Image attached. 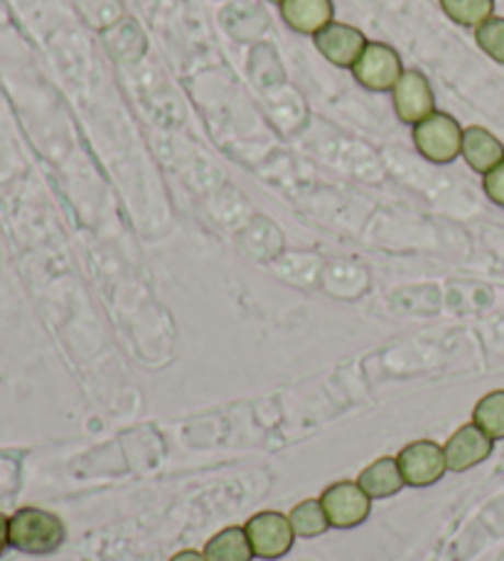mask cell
I'll return each mask as SVG.
<instances>
[{"label":"cell","instance_id":"cell-1","mask_svg":"<svg viewBox=\"0 0 504 561\" xmlns=\"http://www.w3.org/2000/svg\"><path fill=\"white\" fill-rule=\"evenodd\" d=\"M67 539V527L57 515L39 507H20L10 517V547L23 554H53Z\"/></svg>","mask_w":504,"mask_h":561},{"label":"cell","instance_id":"cell-2","mask_svg":"<svg viewBox=\"0 0 504 561\" xmlns=\"http://www.w3.org/2000/svg\"><path fill=\"white\" fill-rule=\"evenodd\" d=\"M413 146L431 163H453L462 150V128L450 114L433 112L413 126Z\"/></svg>","mask_w":504,"mask_h":561},{"label":"cell","instance_id":"cell-3","mask_svg":"<svg viewBox=\"0 0 504 561\" xmlns=\"http://www.w3.org/2000/svg\"><path fill=\"white\" fill-rule=\"evenodd\" d=\"M244 529L249 535L251 549H254V557L259 559H280L296 545V533L288 515L274 513V510H264V513L249 517Z\"/></svg>","mask_w":504,"mask_h":561},{"label":"cell","instance_id":"cell-4","mask_svg":"<svg viewBox=\"0 0 504 561\" xmlns=\"http://www.w3.org/2000/svg\"><path fill=\"white\" fill-rule=\"evenodd\" d=\"M397 460L403 480H406V485L411 488L436 485L438 480L448 473L446 450L431 438H421L413 440L409 446H403Z\"/></svg>","mask_w":504,"mask_h":561},{"label":"cell","instance_id":"cell-5","mask_svg":"<svg viewBox=\"0 0 504 561\" xmlns=\"http://www.w3.org/2000/svg\"><path fill=\"white\" fill-rule=\"evenodd\" d=\"M320 503L325 507L330 527L335 529H352L367 523L371 515V497L359 488L355 480H340L325 488V493L320 495Z\"/></svg>","mask_w":504,"mask_h":561},{"label":"cell","instance_id":"cell-6","mask_svg":"<svg viewBox=\"0 0 504 561\" xmlns=\"http://www.w3.org/2000/svg\"><path fill=\"white\" fill-rule=\"evenodd\" d=\"M403 75L401 57L385 43H367L365 53L352 67V77L369 92H391Z\"/></svg>","mask_w":504,"mask_h":561},{"label":"cell","instance_id":"cell-7","mask_svg":"<svg viewBox=\"0 0 504 561\" xmlns=\"http://www.w3.org/2000/svg\"><path fill=\"white\" fill-rule=\"evenodd\" d=\"M391 96H394V112L403 124L416 126L423 118L436 112V96H433L431 82L423 77L419 69H406L391 89Z\"/></svg>","mask_w":504,"mask_h":561},{"label":"cell","instance_id":"cell-8","mask_svg":"<svg viewBox=\"0 0 504 561\" xmlns=\"http://www.w3.org/2000/svg\"><path fill=\"white\" fill-rule=\"evenodd\" d=\"M443 450H446L448 470H453V473H466V470L485 463L492 456V450H495V440L480 426L462 424L456 434H450Z\"/></svg>","mask_w":504,"mask_h":561},{"label":"cell","instance_id":"cell-9","mask_svg":"<svg viewBox=\"0 0 504 561\" xmlns=\"http://www.w3.org/2000/svg\"><path fill=\"white\" fill-rule=\"evenodd\" d=\"M316 39L318 53L328 59L330 65L340 69H352L367 47V37L362 30L347 23H330L325 30L312 37Z\"/></svg>","mask_w":504,"mask_h":561},{"label":"cell","instance_id":"cell-10","mask_svg":"<svg viewBox=\"0 0 504 561\" xmlns=\"http://www.w3.org/2000/svg\"><path fill=\"white\" fill-rule=\"evenodd\" d=\"M280 18L298 35L316 37L320 30L335 23V5L332 0H284L280 3Z\"/></svg>","mask_w":504,"mask_h":561},{"label":"cell","instance_id":"cell-11","mask_svg":"<svg viewBox=\"0 0 504 561\" xmlns=\"http://www.w3.org/2000/svg\"><path fill=\"white\" fill-rule=\"evenodd\" d=\"M460 156L466 163L480 175H488L492 168H497L504 160V146L502 140L490 134L482 126H468L462 128V150Z\"/></svg>","mask_w":504,"mask_h":561},{"label":"cell","instance_id":"cell-12","mask_svg":"<svg viewBox=\"0 0 504 561\" xmlns=\"http://www.w3.org/2000/svg\"><path fill=\"white\" fill-rule=\"evenodd\" d=\"M357 483L371 500L391 497L406 488V480L401 476L399 460L391 456H381L375 460V463L362 470Z\"/></svg>","mask_w":504,"mask_h":561},{"label":"cell","instance_id":"cell-13","mask_svg":"<svg viewBox=\"0 0 504 561\" xmlns=\"http://www.w3.org/2000/svg\"><path fill=\"white\" fill-rule=\"evenodd\" d=\"M202 554L207 561H251L254 549H251L244 527H225L209 539Z\"/></svg>","mask_w":504,"mask_h":561},{"label":"cell","instance_id":"cell-14","mask_svg":"<svg viewBox=\"0 0 504 561\" xmlns=\"http://www.w3.org/2000/svg\"><path fill=\"white\" fill-rule=\"evenodd\" d=\"M288 519H290V525H294L296 537H302V539L320 537L330 529V519H328L325 507H322V503L316 497L298 503L288 513Z\"/></svg>","mask_w":504,"mask_h":561},{"label":"cell","instance_id":"cell-15","mask_svg":"<svg viewBox=\"0 0 504 561\" xmlns=\"http://www.w3.org/2000/svg\"><path fill=\"white\" fill-rule=\"evenodd\" d=\"M443 13L462 27H480L495 13V0H440Z\"/></svg>","mask_w":504,"mask_h":561},{"label":"cell","instance_id":"cell-16","mask_svg":"<svg viewBox=\"0 0 504 561\" xmlns=\"http://www.w3.org/2000/svg\"><path fill=\"white\" fill-rule=\"evenodd\" d=\"M472 424L485 431L492 440L504 438V389L480 399L472 412Z\"/></svg>","mask_w":504,"mask_h":561},{"label":"cell","instance_id":"cell-17","mask_svg":"<svg viewBox=\"0 0 504 561\" xmlns=\"http://www.w3.org/2000/svg\"><path fill=\"white\" fill-rule=\"evenodd\" d=\"M476 39L482 53L504 65V18L492 15L480 27H476Z\"/></svg>","mask_w":504,"mask_h":561},{"label":"cell","instance_id":"cell-18","mask_svg":"<svg viewBox=\"0 0 504 561\" xmlns=\"http://www.w3.org/2000/svg\"><path fill=\"white\" fill-rule=\"evenodd\" d=\"M482 187H485V193L492 203L504 209V160L485 175V180H482Z\"/></svg>","mask_w":504,"mask_h":561},{"label":"cell","instance_id":"cell-19","mask_svg":"<svg viewBox=\"0 0 504 561\" xmlns=\"http://www.w3.org/2000/svg\"><path fill=\"white\" fill-rule=\"evenodd\" d=\"M8 547H10V517L0 513V557L5 554Z\"/></svg>","mask_w":504,"mask_h":561},{"label":"cell","instance_id":"cell-20","mask_svg":"<svg viewBox=\"0 0 504 561\" xmlns=\"http://www.w3.org/2000/svg\"><path fill=\"white\" fill-rule=\"evenodd\" d=\"M170 561H207V557L202 552H195V549H183V552H177Z\"/></svg>","mask_w":504,"mask_h":561},{"label":"cell","instance_id":"cell-21","mask_svg":"<svg viewBox=\"0 0 504 561\" xmlns=\"http://www.w3.org/2000/svg\"><path fill=\"white\" fill-rule=\"evenodd\" d=\"M271 3H278L280 5V3H284V0H271Z\"/></svg>","mask_w":504,"mask_h":561}]
</instances>
